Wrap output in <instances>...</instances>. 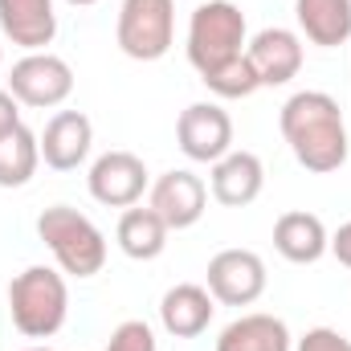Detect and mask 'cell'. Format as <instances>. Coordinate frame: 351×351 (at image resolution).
Listing matches in <instances>:
<instances>
[{"mask_svg":"<svg viewBox=\"0 0 351 351\" xmlns=\"http://www.w3.org/2000/svg\"><path fill=\"white\" fill-rule=\"evenodd\" d=\"M278 123H282V135H286L294 160L306 172L327 176L348 164V127H343V110L331 94L298 90L294 98H286Z\"/></svg>","mask_w":351,"mask_h":351,"instance_id":"cell-1","label":"cell"},{"mask_svg":"<svg viewBox=\"0 0 351 351\" xmlns=\"http://www.w3.org/2000/svg\"><path fill=\"white\" fill-rule=\"evenodd\" d=\"M8 315L21 335L29 339H49L62 331L70 315V290L66 278L49 265H29L8 282Z\"/></svg>","mask_w":351,"mask_h":351,"instance_id":"cell-2","label":"cell"},{"mask_svg":"<svg viewBox=\"0 0 351 351\" xmlns=\"http://www.w3.org/2000/svg\"><path fill=\"white\" fill-rule=\"evenodd\" d=\"M37 237L49 245V254L58 258V265L74 278H94L106 265V237L102 229L82 217L70 204H53L37 217Z\"/></svg>","mask_w":351,"mask_h":351,"instance_id":"cell-3","label":"cell"},{"mask_svg":"<svg viewBox=\"0 0 351 351\" xmlns=\"http://www.w3.org/2000/svg\"><path fill=\"white\" fill-rule=\"evenodd\" d=\"M245 53V12L229 0H208L188 21V62L196 74Z\"/></svg>","mask_w":351,"mask_h":351,"instance_id":"cell-4","label":"cell"},{"mask_svg":"<svg viewBox=\"0 0 351 351\" xmlns=\"http://www.w3.org/2000/svg\"><path fill=\"white\" fill-rule=\"evenodd\" d=\"M114 37L131 62H160L176 37V0H123Z\"/></svg>","mask_w":351,"mask_h":351,"instance_id":"cell-5","label":"cell"},{"mask_svg":"<svg viewBox=\"0 0 351 351\" xmlns=\"http://www.w3.org/2000/svg\"><path fill=\"white\" fill-rule=\"evenodd\" d=\"M8 94L33 110H49V106H62L70 94H74V70L66 58L49 53V49H37V53H25L12 74H8Z\"/></svg>","mask_w":351,"mask_h":351,"instance_id":"cell-6","label":"cell"},{"mask_svg":"<svg viewBox=\"0 0 351 351\" xmlns=\"http://www.w3.org/2000/svg\"><path fill=\"white\" fill-rule=\"evenodd\" d=\"M180 152L196 164H217L233 152V119L217 102H192L176 123Z\"/></svg>","mask_w":351,"mask_h":351,"instance_id":"cell-7","label":"cell"},{"mask_svg":"<svg viewBox=\"0 0 351 351\" xmlns=\"http://www.w3.org/2000/svg\"><path fill=\"white\" fill-rule=\"evenodd\" d=\"M208 294L225 306H250L265 294V262L254 250H221L208 262Z\"/></svg>","mask_w":351,"mask_h":351,"instance_id":"cell-8","label":"cell"},{"mask_svg":"<svg viewBox=\"0 0 351 351\" xmlns=\"http://www.w3.org/2000/svg\"><path fill=\"white\" fill-rule=\"evenodd\" d=\"M90 196L106 208H131L139 204L143 188H147V168L135 152H106L94 160V168L86 176Z\"/></svg>","mask_w":351,"mask_h":351,"instance_id":"cell-9","label":"cell"},{"mask_svg":"<svg viewBox=\"0 0 351 351\" xmlns=\"http://www.w3.org/2000/svg\"><path fill=\"white\" fill-rule=\"evenodd\" d=\"M147 204L160 213V221H164L168 229H192V225L204 217L208 188H204V180L196 172L176 168V172H164L152 184V200H147Z\"/></svg>","mask_w":351,"mask_h":351,"instance_id":"cell-10","label":"cell"},{"mask_svg":"<svg viewBox=\"0 0 351 351\" xmlns=\"http://www.w3.org/2000/svg\"><path fill=\"white\" fill-rule=\"evenodd\" d=\"M245 58L262 86H286L302 70V37L294 29H262L245 45Z\"/></svg>","mask_w":351,"mask_h":351,"instance_id":"cell-11","label":"cell"},{"mask_svg":"<svg viewBox=\"0 0 351 351\" xmlns=\"http://www.w3.org/2000/svg\"><path fill=\"white\" fill-rule=\"evenodd\" d=\"M41 139V160L53 168V172H74L82 160L90 156V143H94V127L82 110H58L45 131L37 135Z\"/></svg>","mask_w":351,"mask_h":351,"instance_id":"cell-12","label":"cell"},{"mask_svg":"<svg viewBox=\"0 0 351 351\" xmlns=\"http://www.w3.org/2000/svg\"><path fill=\"white\" fill-rule=\"evenodd\" d=\"M213 200L225 208H245L262 196L265 168L254 152H229L213 164Z\"/></svg>","mask_w":351,"mask_h":351,"instance_id":"cell-13","label":"cell"},{"mask_svg":"<svg viewBox=\"0 0 351 351\" xmlns=\"http://www.w3.org/2000/svg\"><path fill=\"white\" fill-rule=\"evenodd\" d=\"M0 33L29 53L45 49L58 33L53 0H0Z\"/></svg>","mask_w":351,"mask_h":351,"instance_id":"cell-14","label":"cell"},{"mask_svg":"<svg viewBox=\"0 0 351 351\" xmlns=\"http://www.w3.org/2000/svg\"><path fill=\"white\" fill-rule=\"evenodd\" d=\"M274 250L294 265H311L319 262L327 250H331V237H327V225L315 217V213H282L274 221Z\"/></svg>","mask_w":351,"mask_h":351,"instance_id":"cell-15","label":"cell"},{"mask_svg":"<svg viewBox=\"0 0 351 351\" xmlns=\"http://www.w3.org/2000/svg\"><path fill=\"white\" fill-rule=\"evenodd\" d=\"M217 298L204 290V286H196V282H180L172 286L168 294H164V302H160V323H164V331L176 335V339H196L200 331H208V323H213V306Z\"/></svg>","mask_w":351,"mask_h":351,"instance_id":"cell-16","label":"cell"},{"mask_svg":"<svg viewBox=\"0 0 351 351\" xmlns=\"http://www.w3.org/2000/svg\"><path fill=\"white\" fill-rule=\"evenodd\" d=\"M294 16L311 45H323V49L348 45L351 0H294Z\"/></svg>","mask_w":351,"mask_h":351,"instance_id":"cell-17","label":"cell"},{"mask_svg":"<svg viewBox=\"0 0 351 351\" xmlns=\"http://www.w3.org/2000/svg\"><path fill=\"white\" fill-rule=\"evenodd\" d=\"M290 348H294L290 327L274 315H241L217 339V351H290Z\"/></svg>","mask_w":351,"mask_h":351,"instance_id":"cell-18","label":"cell"},{"mask_svg":"<svg viewBox=\"0 0 351 351\" xmlns=\"http://www.w3.org/2000/svg\"><path fill=\"white\" fill-rule=\"evenodd\" d=\"M168 225L160 221V213L147 204V208H127L123 217H119V250L127 254V258H135V262H152V258H160L164 250H168Z\"/></svg>","mask_w":351,"mask_h":351,"instance_id":"cell-19","label":"cell"},{"mask_svg":"<svg viewBox=\"0 0 351 351\" xmlns=\"http://www.w3.org/2000/svg\"><path fill=\"white\" fill-rule=\"evenodd\" d=\"M41 164V139L21 123L0 135V188H25Z\"/></svg>","mask_w":351,"mask_h":351,"instance_id":"cell-20","label":"cell"},{"mask_svg":"<svg viewBox=\"0 0 351 351\" xmlns=\"http://www.w3.org/2000/svg\"><path fill=\"white\" fill-rule=\"evenodd\" d=\"M200 82L213 90L217 98H250L254 90H262V82H258V74H254V66H250V58H245V53H241V58H233V62H225V66L204 70V74H200Z\"/></svg>","mask_w":351,"mask_h":351,"instance_id":"cell-21","label":"cell"},{"mask_svg":"<svg viewBox=\"0 0 351 351\" xmlns=\"http://www.w3.org/2000/svg\"><path fill=\"white\" fill-rule=\"evenodd\" d=\"M106 351H156V335H152V327L143 319H127V323L114 327Z\"/></svg>","mask_w":351,"mask_h":351,"instance_id":"cell-22","label":"cell"},{"mask_svg":"<svg viewBox=\"0 0 351 351\" xmlns=\"http://www.w3.org/2000/svg\"><path fill=\"white\" fill-rule=\"evenodd\" d=\"M294 351H351V339L339 335V331H331V327H315V331H306L298 339Z\"/></svg>","mask_w":351,"mask_h":351,"instance_id":"cell-23","label":"cell"},{"mask_svg":"<svg viewBox=\"0 0 351 351\" xmlns=\"http://www.w3.org/2000/svg\"><path fill=\"white\" fill-rule=\"evenodd\" d=\"M12 127H21V110H16V98L0 90V135H8Z\"/></svg>","mask_w":351,"mask_h":351,"instance_id":"cell-24","label":"cell"},{"mask_svg":"<svg viewBox=\"0 0 351 351\" xmlns=\"http://www.w3.org/2000/svg\"><path fill=\"white\" fill-rule=\"evenodd\" d=\"M331 254L351 269V221H348V225H339V233L331 237Z\"/></svg>","mask_w":351,"mask_h":351,"instance_id":"cell-25","label":"cell"},{"mask_svg":"<svg viewBox=\"0 0 351 351\" xmlns=\"http://www.w3.org/2000/svg\"><path fill=\"white\" fill-rule=\"evenodd\" d=\"M66 4H78V8H86V4H98V0H66Z\"/></svg>","mask_w":351,"mask_h":351,"instance_id":"cell-26","label":"cell"},{"mask_svg":"<svg viewBox=\"0 0 351 351\" xmlns=\"http://www.w3.org/2000/svg\"><path fill=\"white\" fill-rule=\"evenodd\" d=\"M29 351H49V348H29Z\"/></svg>","mask_w":351,"mask_h":351,"instance_id":"cell-27","label":"cell"},{"mask_svg":"<svg viewBox=\"0 0 351 351\" xmlns=\"http://www.w3.org/2000/svg\"><path fill=\"white\" fill-rule=\"evenodd\" d=\"M0 58H4V53H0Z\"/></svg>","mask_w":351,"mask_h":351,"instance_id":"cell-28","label":"cell"}]
</instances>
